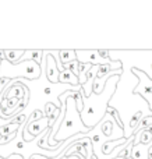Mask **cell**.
Instances as JSON below:
<instances>
[{"instance_id":"cell-2","label":"cell","mask_w":152,"mask_h":159,"mask_svg":"<svg viewBox=\"0 0 152 159\" xmlns=\"http://www.w3.org/2000/svg\"><path fill=\"white\" fill-rule=\"evenodd\" d=\"M45 64H46V78L52 84H59L61 70L59 69V59L52 56L50 52H45Z\"/></svg>"},{"instance_id":"cell-6","label":"cell","mask_w":152,"mask_h":159,"mask_svg":"<svg viewBox=\"0 0 152 159\" xmlns=\"http://www.w3.org/2000/svg\"><path fill=\"white\" fill-rule=\"evenodd\" d=\"M42 55H45V52H42V50H25V55L22 56L20 61L34 60L38 64H41V60H42V57H43Z\"/></svg>"},{"instance_id":"cell-5","label":"cell","mask_w":152,"mask_h":159,"mask_svg":"<svg viewBox=\"0 0 152 159\" xmlns=\"http://www.w3.org/2000/svg\"><path fill=\"white\" fill-rule=\"evenodd\" d=\"M59 60H60V70L64 64L77 60V52L75 50H59Z\"/></svg>"},{"instance_id":"cell-9","label":"cell","mask_w":152,"mask_h":159,"mask_svg":"<svg viewBox=\"0 0 152 159\" xmlns=\"http://www.w3.org/2000/svg\"><path fill=\"white\" fill-rule=\"evenodd\" d=\"M116 159H122V158H119V157H117V158H116ZM127 159H131V158H127Z\"/></svg>"},{"instance_id":"cell-10","label":"cell","mask_w":152,"mask_h":159,"mask_svg":"<svg viewBox=\"0 0 152 159\" xmlns=\"http://www.w3.org/2000/svg\"><path fill=\"white\" fill-rule=\"evenodd\" d=\"M0 159H4V158H3V157H0Z\"/></svg>"},{"instance_id":"cell-4","label":"cell","mask_w":152,"mask_h":159,"mask_svg":"<svg viewBox=\"0 0 152 159\" xmlns=\"http://www.w3.org/2000/svg\"><path fill=\"white\" fill-rule=\"evenodd\" d=\"M151 144L150 145H142V144L134 145L131 151V159H148V151H150Z\"/></svg>"},{"instance_id":"cell-3","label":"cell","mask_w":152,"mask_h":159,"mask_svg":"<svg viewBox=\"0 0 152 159\" xmlns=\"http://www.w3.org/2000/svg\"><path fill=\"white\" fill-rule=\"evenodd\" d=\"M59 84H63V85H70L73 88H77L81 87L80 85V78L71 73L70 70H63L60 74V78H59Z\"/></svg>"},{"instance_id":"cell-1","label":"cell","mask_w":152,"mask_h":159,"mask_svg":"<svg viewBox=\"0 0 152 159\" xmlns=\"http://www.w3.org/2000/svg\"><path fill=\"white\" fill-rule=\"evenodd\" d=\"M112 61H122L123 66L140 70L152 80V50H109Z\"/></svg>"},{"instance_id":"cell-8","label":"cell","mask_w":152,"mask_h":159,"mask_svg":"<svg viewBox=\"0 0 152 159\" xmlns=\"http://www.w3.org/2000/svg\"><path fill=\"white\" fill-rule=\"evenodd\" d=\"M6 159H24V158H22V155H20V154H13V155H10V157L6 158Z\"/></svg>"},{"instance_id":"cell-11","label":"cell","mask_w":152,"mask_h":159,"mask_svg":"<svg viewBox=\"0 0 152 159\" xmlns=\"http://www.w3.org/2000/svg\"><path fill=\"white\" fill-rule=\"evenodd\" d=\"M0 140H2V134H0Z\"/></svg>"},{"instance_id":"cell-7","label":"cell","mask_w":152,"mask_h":159,"mask_svg":"<svg viewBox=\"0 0 152 159\" xmlns=\"http://www.w3.org/2000/svg\"><path fill=\"white\" fill-rule=\"evenodd\" d=\"M4 55L7 61H10L11 64H17L20 63L21 57L25 55V50H4Z\"/></svg>"}]
</instances>
